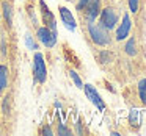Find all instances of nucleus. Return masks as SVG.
I'll return each mask as SVG.
<instances>
[{"label": "nucleus", "mask_w": 146, "mask_h": 136, "mask_svg": "<svg viewBox=\"0 0 146 136\" xmlns=\"http://www.w3.org/2000/svg\"><path fill=\"white\" fill-rule=\"evenodd\" d=\"M88 32L91 36L93 42H96L98 45H107L110 42V36H108L107 28H104L102 25H96V24H90Z\"/></svg>", "instance_id": "1"}, {"label": "nucleus", "mask_w": 146, "mask_h": 136, "mask_svg": "<svg viewBox=\"0 0 146 136\" xmlns=\"http://www.w3.org/2000/svg\"><path fill=\"white\" fill-rule=\"evenodd\" d=\"M33 74H35V80L38 83H44L46 81L47 70H46L44 57H42L41 53H35V58H33Z\"/></svg>", "instance_id": "2"}, {"label": "nucleus", "mask_w": 146, "mask_h": 136, "mask_svg": "<svg viewBox=\"0 0 146 136\" xmlns=\"http://www.w3.org/2000/svg\"><path fill=\"white\" fill-rule=\"evenodd\" d=\"M36 35H38V39L46 45V47H54V45L57 44V33H54L50 28H47V27L38 28V33H36Z\"/></svg>", "instance_id": "3"}, {"label": "nucleus", "mask_w": 146, "mask_h": 136, "mask_svg": "<svg viewBox=\"0 0 146 136\" xmlns=\"http://www.w3.org/2000/svg\"><path fill=\"white\" fill-rule=\"evenodd\" d=\"M116 22H118V16L115 14L113 10H110V8L102 10V13H101V25L104 27V28H107V30L115 28Z\"/></svg>", "instance_id": "4"}, {"label": "nucleus", "mask_w": 146, "mask_h": 136, "mask_svg": "<svg viewBox=\"0 0 146 136\" xmlns=\"http://www.w3.org/2000/svg\"><path fill=\"white\" fill-rule=\"evenodd\" d=\"M39 7H41V14H42V20H44L46 27L50 28L54 33H57V22H55L54 14L50 13V10L47 8V5L44 3V0H39Z\"/></svg>", "instance_id": "5"}, {"label": "nucleus", "mask_w": 146, "mask_h": 136, "mask_svg": "<svg viewBox=\"0 0 146 136\" xmlns=\"http://www.w3.org/2000/svg\"><path fill=\"white\" fill-rule=\"evenodd\" d=\"M83 89H85V94H86V97L90 99V100L93 102V103L96 105V106H98V110H104L105 108V105H104V102H102V99H101V95L98 94V92H96V89L93 88L91 85H85L83 86Z\"/></svg>", "instance_id": "6"}, {"label": "nucleus", "mask_w": 146, "mask_h": 136, "mask_svg": "<svg viewBox=\"0 0 146 136\" xmlns=\"http://www.w3.org/2000/svg\"><path fill=\"white\" fill-rule=\"evenodd\" d=\"M60 16H61V20H63L64 25H66L68 28L71 30V32H74V30H76V20H74L71 11L68 10V8L61 7V8H60Z\"/></svg>", "instance_id": "7"}, {"label": "nucleus", "mask_w": 146, "mask_h": 136, "mask_svg": "<svg viewBox=\"0 0 146 136\" xmlns=\"http://www.w3.org/2000/svg\"><path fill=\"white\" fill-rule=\"evenodd\" d=\"M130 19H129V16H124L123 17V24L119 25V28H118V32H116V39L118 41H121V39H124L127 35H129V32H130Z\"/></svg>", "instance_id": "8"}, {"label": "nucleus", "mask_w": 146, "mask_h": 136, "mask_svg": "<svg viewBox=\"0 0 146 136\" xmlns=\"http://www.w3.org/2000/svg\"><path fill=\"white\" fill-rule=\"evenodd\" d=\"M86 14H88L90 22L96 19V16L99 14V0H90L88 5H86Z\"/></svg>", "instance_id": "9"}, {"label": "nucleus", "mask_w": 146, "mask_h": 136, "mask_svg": "<svg viewBox=\"0 0 146 136\" xmlns=\"http://www.w3.org/2000/svg\"><path fill=\"white\" fill-rule=\"evenodd\" d=\"M8 85V67L5 64H0V92Z\"/></svg>", "instance_id": "10"}, {"label": "nucleus", "mask_w": 146, "mask_h": 136, "mask_svg": "<svg viewBox=\"0 0 146 136\" xmlns=\"http://www.w3.org/2000/svg\"><path fill=\"white\" fill-rule=\"evenodd\" d=\"M3 16L7 19V24L11 25V22H13V11H11V5L7 3V2L3 3Z\"/></svg>", "instance_id": "11"}, {"label": "nucleus", "mask_w": 146, "mask_h": 136, "mask_svg": "<svg viewBox=\"0 0 146 136\" xmlns=\"http://www.w3.org/2000/svg\"><path fill=\"white\" fill-rule=\"evenodd\" d=\"M138 95L141 99V102L146 105V80H141L138 83Z\"/></svg>", "instance_id": "12"}, {"label": "nucleus", "mask_w": 146, "mask_h": 136, "mask_svg": "<svg viewBox=\"0 0 146 136\" xmlns=\"http://www.w3.org/2000/svg\"><path fill=\"white\" fill-rule=\"evenodd\" d=\"M126 53L127 55H135V39L130 38L126 44Z\"/></svg>", "instance_id": "13"}, {"label": "nucleus", "mask_w": 146, "mask_h": 136, "mask_svg": "<svg viewBox=\"0 0 146 136\" xmlns=\"http://www.w3.org/2000/svg\"><path fill=\"white\" fill-rule=\"evenodd\" d=\"M129 122L132 124V125H138V124H140V114H138V111H137V110H132V111H130Z\"/></svg>", "instance_id": "14"}, {"label": "nucleus", "mask_w": 146, "mask_h": 136, "mask_svg": "<svg viewBox=\"0 0 146 136\" xmlns=\"http://www.w3.org/2000/svg\"><path fill=\"white\" fill-rule=\"evenodd\" d=\"M69 75H71V78L74 80V83L77 85V88H83V83H82V80L79 78V75H77V74L74 72V70H71V72H69Z\"/></svg>", "instance_id": "15"}, {"label": "nucleus", "mask_w": 146, "mask_h": 136, "mask_svg": "<svg viewBox=\"0 0 146 136\" xmlns=\"http://www.w3.org/2000/svg\"><path fill=\"white\" fill-rule=\"evenodd\" d=\"M58 135H60V136H69L71 135V130H68L63 124H60V125H58Z\"/></svg>", "instance_id": "16"}, {"label": "nucleus", "mask_w": 146, "mask_h": 136, "mask_svg": "<svg viewBox=\"0 0 146 136\" xmlns=\"http://www.w3.org/2000/svg\"><path fill=\"white\" fill-rule=\"evenodd\" d=\"M25 44L29 45V49H32V50H35V49H36V44H35V41L32 39V36H30V35L25 36Z\"/></svg>", "instance_id": "17"}, {"label": "nucleus", "mask_w": 146, "mask_h": 136, "mask_svg": "<svg viewBox=\"0 0 146 136\" xmlns=\"http://www.w3.org/2000/svg\"><path fill=\"white\" fill-rule=\"evenodd\" d=\"M108 60H110V53H108V52H101V53H99V61H101L102 64L107 63Z\"/></svg>", "instance_id": "18"}, {"label": "nucleus", "mask_w": 146, "mask_h": 136, "mask_svg": "<svg viewBox=\"0 0 146 136\" xmlns=\"http://www.w3.org/2000/svg\"><path fill=\"white\" fill-rule=\"evenodd\" d=\"M129 8L132 13H137V10H138V0H129Z\"/></svg>", "instance_id": "19"}, {"label": "nucleus", "mask_w": 146, "mask_h": 136, "mask_svg": "<svg viewBox=\"0 0 146 136\" xmlns=\"http://www.w3.org/2000/svg\"><path fill=\"white\" fill-rule=\"evenodd\" d=\"M41 133H42V135H47V136H52V135H54V131H52L49 127H44V128L41 130Z\"/></svg>", "instance_id": "20"}, {"label": "nucleus", "mask_w": 146, "mask_h": 136, "mask_svg": "<svg viewBox=\"0 0 146 136\" xmlns=\"http://www.w3.org/2000/svg\"><path fill=\"white\" fill-rule=\"evenodd\" d=\"M88 2H90V0H80L79 3H77V8H79V10H82V8H85L86 5H88Z\"/></svg>", "instance_id": "21"}, {"label": "nucleus", "mask_w": 146, "mask_h": 136, "mask_svg": "<svg viewBox=\"0 0 146 136\" xmlns=\"http://www.w3.org/2000/svg\"><path fill=\"white\" fill-rule=\"evenodd\" d=\"M77 131H79V135H82V125H80V122H77Z\"/></svg>", "instance_id": "22"}]
</instances>
